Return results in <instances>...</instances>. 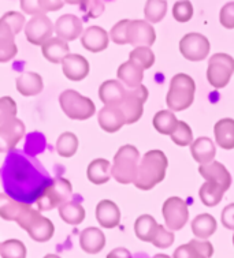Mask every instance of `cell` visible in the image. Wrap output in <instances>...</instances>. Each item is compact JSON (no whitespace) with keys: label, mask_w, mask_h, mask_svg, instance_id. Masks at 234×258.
Segmentation results:
<instances>
[{"label":"cell","mask_w":234,"mask_h":258,"mask_svg":"<svg viewBox=\"0 0 234 258\" xmlns=\"http://www.w3.org/2000/svg\"><path fill=\"white\" fill-rule=\"evenodd\" d=\"M80 246L85 253H100L106 246V236H104L103 231L96 227L85 228L80 235Z\"/></svg>","instance_id":"cell-22"},{"label":"cell","mask_w":234,"mask_h":258,"mask_svg":"<svg viewBox=\"0 0 234 258\" xmlns=\"http://www.w3.org/2000/svg\"><path fill=\"white\" fill-rule=\"evenodd\" d=\"M15 36L13 28L10 26L5 19L0 18V44H9V42H15Z\"/></svg>","instance_id":"cell-49"},{"label":"cell","mask_w":234,"mask_h":258,"mask_svg":"<svg viewBox=\"0 0 234 258\" xmlns=\"http://www.w3.org/2000/svg\"><path fill=\"white\" fill-rule=\"evenodd\" d=\"M220 25L226 29H234V2L226 3L219 13Z\"/></svg>","instance_id":"cell-46"},{"label":"cell","mask_w":234,"mask_h":258,"mask_svg":"<svg viewBox=\"0 0 234 258\" xmlns=\"http://www.w3.org/2000/svg\"><path fill=\"white\" fill-rule=\"evenodd\" d=\"M19 5H21V10L24 11L25 14L32 15V17L42 14L41 9H40V2H38V0H21Z\"/></svg>","instance_id":"cell-50"},{"label":"cell","mask_w":234,"mask_h":258,"mask_svg":"<svg viewBox=\"0 0 234 258\" xmlns=\"http://www.w3.org/2000/svg\"><path fill=\"white\" fill-rule=\"evenodd\" d=\"M0 217L15 221L36 242H48L55 232L52 221L42 216L40 211L33 209L29 204L15 201L7 194H0Z\"/></svg>","instance_id":"cell-2"},{"label":"cell","mask_w":234,"mask_h":258,"mask_svg":"<svg viewBox=\"0 0 234 258\" xmlns=\"http://www.w3.org/2000/svg\"><path fill=\"white\" fill-rule=\"evenodd\" d=\"M107 258H133L131 253L125 247H117L107 254Z\"/></svg>","instance_id":"cell-54"},{"label":"cell","mask_w":234,"mask_h":258,"mask_svg":"<svg viewBox=\"0 0 234 258\" xmlns=\"http://www.w3.org/2000/svg\"><path fill=\"white\" fill-rule=\"evenodd\" d=\"M199 174L202 175L207 182H214V183L220 184L226 191L229 190L230 184H231V175L227 171V168L222 163H218L215 160L208 163V164L200 165Z\"/></svg>","instance_id":"cell-18"},{"label":"cell","mask_w":234,"mask_h":258,"mask_svg":"<svg viewBox=\"0 0 234 258\" xmlns=\"http://www.w3.org/2000/svg\"><path fill=\"white\" fill-rule=\"evenodd\" d=\"M148 100V89L144 85H140L134 89H127L125 97L121 101L119 107L125 115L126 124H133L138 122L144 112V103Z\"/></svg>","instance_id":"cell-9"},{"label":"cell","mask_w":234,"mask_h":258,"mask_svg":"<svg viewBox=\"0 0 234 258\" xmlns=\"http://www.w3.org/2000/svg\"><path fill=\"white\" fill-rule=\"evenodd\" d=\"M179 52L186 60L202 61L210 53V41L200 33H188L179 41Z\"/></svg>","instance_id":"cell-11"},{"label":"cell","mask_w":234,"mask_h":258,"mask_svg":"<svg viewBox=\"0 0 234 258\" xmlns=\"http://www.w3.org/2000/svg\"><path fill=\"white\" fill-rule=\"evenodd\" d=\"M62 70L66 78L70 81H82L89 74V61L82 55L77 53H69L67 56L62 60Z\"/></svg>","instance_id":"cell-16"},{"label":"cell","mask_w":234,"mask_h":258,"mask_svg":"<svg viewBox=\"0 0 234 258\" xmlns=\"http://www.w3.org/2000/svg\"><path fill=\"white\" fill-rule=\"evenodd\" d=\"M225 191L226 190L220 184L214 183V182H206L199 190V196L206 207L214 208L222 201Z\"/></svg>","instance_id":"cell-32"},{"label":"cell","mask_w":234,"mask_h":258,"mask_svg":"<svg viewBox=\"0 0 234 258\" xmlns=\"http://www.w3.org/2000/svg\"><path fill=\"white\" fill-rule=\"evenodd\" d=\"M81 42L85 49L92 53H98L108 47L110 34L100 26H89L81 36Z\"/></svg>","instance_id":"cell-19"},{"label":"cell","mask_w":234,"mask_h":258,"mask_svg":"<svg viewBox=\"0 0 234 258\" xmlns=\"http://www.w3.org/2000/svg\"><path fill=\"white\" fill-rule=\"evenodd\" d=\"M220 221L225 225V228L234 231V204H230V205L225 207V209L222 211Z\"/></svg>","instance_id":"cell-51"},{"label":"cell","mask_w":234,"mask_h":258,"mask_svg":"<svg viewBox=\"0 0 234 258\" xmlns=\"http://www.w3.org/2000/svg\"><path fill=\"white\" fill-rule=\"evenodd\" d=\"M129 60L134 61L143 70H148L154 66L155 53L151 47H136L129 53Z\"/></svg>","instance_id":"cell-37"},{"label":"cell","mask_w":234,"mask_h":258,"mask_svg":"<svg viewBox=\"0 0 234 258\" xmlns=\"http://www.w3.org/2000/svg\"><path fill=\"white\" fill-rule=\"evenodd\" d=\"M129 19H122L118 24H115L110 32V38L113 40V42L118 44V45H125L127 44L126 40V30Z\"/></svg>","instance_id":"cell-44"},{"label":"cell","mask_w":234,"mask_h":258,"mask_svg":"<svg viewBox=\"0 0 234 258\" xmlns=\"http://www.w3.org/2000/svg\"><path fill=\"white\" fill-rule=\"evenodd\" d=\"M174 234L173 231L167 230V228H164L163 225H158V228L155 231V235L152 240H151V243L154 244L155 247H159V249H167L170 247L171 244L174 243Z\"/></svg>","instance_id":"cell-40"},{"label":"cell","mask_w":234,"mask_h":258,"mask_svg":"<svg viewBox=\"0 0 234 258\" xmlns=\"http://www.w3.org/2000/svg\"><path fill=\"white\" fill-rule=\"evenodd\" d=\"M173 17L178 22H188L193 17V6L189 0H179L173 6Z\"/></svg>","instance_id":"cell-42"},{"label":"cell","mask_w":234,"mask_h":258,"mask_svg":"<svg viewBox=\"0 0 234 258\" xmlns=\"http://www.w3.org/2000/svg\"><path fill=\"white\" fill-rule=\"evenodd\" d=\"M67 5L80 6L81 11H84L89 18H98L103 14L104 3L102 0H63Z\"/></svg>","instance_id":"cell-38"},{"label":"cell","mask_w":234,"mask_h":258,"mask_svg":"<svg viewBox=\"0 0 234 258\" xmlns=\"http://www.w3.org/2000/svg\"><path fill=\"white\" fill-rule=\"evenodd\" d=\"M54 30H55L58 37L69 42L74 41L82 36L84 26H82V21L77 15L65 14L58 18L55 26H54Z\"/></svg>","instance_id":"cell-15"},{"label":"cell","mask_w":234,"mask_h":258,"mask_svg":"<svg viewBox=\"0 0 234 258\" xmlns=\"http://www.w3.org/2000/svg\"><path fill=\"white\" fill-rule=\"evenodd\" d=\"M54 33V24L47 15H34L25 26V36L33 45H42Z\"/></svg>","instance_id":"cell-13"},{"label":"cell","mask_w":234,"mask_h":258,"mask_svg":"<svg viewBox=\"0 0 234 258\" xmlns=\"http://www.w3.org/2000/svg\"><path fill=\"white\" fill-rule=\"evenodd\" d=\"M126 86L118 80H108L99 88V99L104 105L117 107L126 94Z\"/></svg>","instance_id":"cell-21"},{"label":"cell","mask_w":234,"mask_h":258,"mask_svg":"<svg viewBox=\"0 0 234 258\" xmlns=\"http://www.w3.org/2000/svg\"><path fill=\"white\" fill-rule=\"evenodd\" d=\"M59 216L70 225L81 224L85 219V209L80 202L67 201L59 207Z\"/></svg>","instance_id":"cell-30"},{"label":"cell","mask_w":234,"mask_h":258,"mask_svg":"<svg viewBox=\"0 0 234 258\" xmlns=\"http://www.w3.org/2000/svg\"><path fill=\"white\" fill-rule=\"evenodd\" d=\"M2 258H26V246L19 239H7L0 243Z\"/></svg>","instance_id":"cell-36"},{"label":"cell","mask_w":234,"mask_h":258,"mask_svg":"<svg viewBox=\"0 0 234 258\" xmlns=\"http://www.w3.org/2000/svg\"><path fill=\"white\" fill-rule=\"evenodd\" d=\"M17 117V104L11 97H0V126Z\"/></svg>","instance_id":"cell-41"},{"label":"cell","mask_w":234,"mask_h":258,"mask_svg":"<svg viewBox=\"0 0 234 258\" xmlns=\"http://www.w3.org/2000/svg\"><path fill=\"white\" fill-rule=\"evenodd\" d=\"M158 223L151 215H143L134 223L136 236L143 242H151L154 238L155 231L158 228Z\"/></svg>","instance_id":"cell-33"},{"label":"cell","mask_w":234,"mask_h":258,"mask_svg":"<svg viewBox=\"0 0 234 258\" xmlns=\"http://www.w3.org/2000/svg\"><path fill=\"white\" fill-rule=\"evenodd\" d=\"M59 104L66 116L73 120H86L96 112L93 101L73 89L62 92L59 96Z\"/></svg>","instance_id":"cell-6"},{"label":"cell","mask_w":234,"mask_h":258,"mask_svg":"<svg viewBox=\"0 0 234 258\" xmlns=\"http://www.w3.org/2000/svg\"><path fill=\"white\" fill-rule=\"evenodd\" d=\"M118 80L126 86L127 89H134L137 86L143 85L144 70L134 61L127 60L119 66L117 71Z\"/></svg>","instance_id":"cell-25"},{"label":"cell","mask_w":234,"mask_h":258,"mask_svg":"<svg viewBox=\"0 0 234 258\" xmlns=\"http://www.w3.org/2000/svg\"><path fill=\"white\" fill-rule=\"evenodd\" d=\"M196 85L188 74H175L170 81V89L166 96V104L170 111H185L193 104Z\"/></svg>","instance_id":"cell-5"},{"label":"cell","mask_w":234,"mask_h":258,"mask_svg":"<svg viewBox=\"0 0 234 258\" xmlns=\"http://www.w3.org/2000/svg\"><path fill=\"white\" fill-rule=\"evenodd\" d=\"M178 122L179 120L175 117L173 111H170V109H162L159 112H156L154 120H152L155 130L160 134H163V136H171V133L175 130Z\"/></svg>","instance_id":"cell-31"},{"label":"cell","mask_w":234,"mask_h":258,"mask_svg":"<svg viewBox=\"0 0 234 258\" xmlns=\"http://www.w3.org/2000/svg\"><path fill=\"white\" fill-rule=\"evenodd\" d=\"M71 194H73V187L67 179H54L52 183L41 192V196L36 201L38 211H51L54 208H59L62 204L70 200Z\"/></svg>","instance_id":"cell-7"},{"label":"cell","mask_w":234,"mask_h":258,"mask_svg":"<svg viewBox=\"0 0 234 258\" xmlns=\"http://www.w3.org/2000/svg\"><path fill=\"white\" fill-rule=\"evenodd\" d=\"M41 53L48 61L59 64L70 53V48L65 40L59 37H51L41 45Z\"/></svg>","instance_id":"cell-24"},{"label":"cell","mask_w":234,"mask_h":258,"mask_svg":"<svg viewBox=\"0 0 234 258\" xmlns=\"http://www.w3.org/2000/svg\"><path fill=\"white\" fill-rule=\"evenodd\" d=\"M18 53V48L15 42H9V44H0V63H7L15 55Z\"/></svg>","instance_id":"cell-48"},{"label":"cell","mask_w":234,"mask_h":258,"mask_svg":"<svg viewBox=\"0 0 234 258\" xmlns=\"http://www.w3.org/2000/svg\"><path fill=\"white\" fill-rule=\"evenodd\" d=\"M233 246H234V235H233Z\"/></svg>","instance_id":"cell-57"},{"label":"cell","mask_w":234,"mask_h":258,"mask_svg":"<svg viewBox=\"0 0 234 258\" xmlns=\"http://www.w3.org/2000/svg\"><path fill=\"white\" fill-rule=\"evenodd\" d=\"M171 141L178 146H189L195 140H193L192 128L189 127V124L182 120H179L175 127V130L171 133Z\"/></svg>","instance_id":"cell-39"},{"label":"cell","mask_w":234,"mask_h":258,"mask_svg":"<svg viewBox=\"0 0 234 258\" xmlns=\"http://www.w3.org/2000/svg\"><path fill=\"white\" fill-rule=\"evenodd\" d=\"M86 176L93 184L107 183L111 178V164L106 159H96L88 165Z\"/></svg>","instance_id":"cell-28"},{"label":"cell","mask_w":234,"mask_h":258,"mask_svg":"<svg viewBox=\"0 0 234 258\" xmlns=\"http://www.w3.org/2000/svg\"><path fill=\"white\" fill-rule=\"evenodd\" d=\"M40 2V9L42 14H47L51 11H58L65 5L63 0H38Z\"/></svg>","instance_id":"cell-53"},{"label":"cell","mask_w":234,"mask_h":258,"mask_svg":"<svg viewBox=\"0 0 234 258\" xmlns=\"http://www.w3.org/2000/svg\"><path fill=\"white\" fill-rule=\"evenodd\" d=\"M96 220L103 228H115L121 223V211L115 202L103 200L96 207Z\"/></svg>","instance_id":"cell-20"},{"label":"cell","mask_w":234,"mask_h":258,"mask_svg":"<svg viewBox=\"0 0 234 258\" xmlns=\"http://www.w3.org/2000/svg\"><path fill=\"white\" fill-rule=\"evenodd\" d=\"M191 228L197 239H208L216 231V220L208 213H203L193 219Z\"/></svg>","instance_id":"cell-29"},{"label":"cell","mask_w":234,"mask_h":258,"mask_svg":"<svg viewBox=\"0 0 234 258\" xmlns=\"http://www.w3.org/2000/svg\"><path fill=\"white\" fill-rule=\"evenodd\" d=\"M234 73V59L227 53H215L210 57L207 69V80L215 89L227 86Z\"/></svg>","instance_id":"cell-8"},{"label":"cell","mask_w":234,"mask_h":258,"mask_svg":"<svg viewBox=\"0 0 234 258\" xmlns=\"http://www.w3.org/2000/svg\"><path fill=\"white\" fill-rule=\"evenodd\" d=\"M2 18L5 19L6 22L13 28L15 34H18L19 32H22V29L25 26V17L22 13H18V11H10V13H6Z\"/></svg>","instance_id":"cell-45"},{"label":"cell","mask_w":234,"mask_h":258,"mask_svg":"<svg viewBox=\"0 0 234 258\" xmlns=\"http://www.w3.org/2000/svg\"><path fill=\"white\" fill-rule=\"evenodd\" d=\"M162 213L166 227L170 231L182 230L189 219L186 202L179 197L167 198L162 208Z\"/></svg>","instance_id":"cell-10"},{"label":"cell","mask_w":234,"mask_h":258,"mask_svg":"<svg viewBox=\"0 0 234 258\" xmlns=\"http://www.w3.org/2000/svg\"><path fill=\"white\" fill-rule=\"evenodd\" d=\"M167 14V0H147L144 7L146 21L150 24H158Z\"/></svg>","instance_id":"cell-34"},{"label":"cell","mask_w":234,"mask_h":258,"mask_svg":"<svg viewBox=\"0 0 234 258\" xmlns=\"http://www.w3.org/2000/svg\"><path fill=\"white\" fill-rule=\"evenodd\" d=\"M44 82L37 73H25L17 78V90L24 97H33L42 92Z\"/></svg>","instance_id":"cell-26"},{"label":"cell","mask_w":234,"mask_h":258,"mask_svg":"<svg viewBox=\"0 0 234 258\" xmlns=\"http://www.w3.org/2000/svg\"><path fill=\"white\" fill-rule=\"evenodd\" d=\"M25 136V124L17 117L0 126V153H9L15 149Z\"/></svg>","instance_id":"cell-14"},{"label":"cell","mask_w":234,"mask_h":258,"mask_svg":"<svg viewBox=\"0 0 234 258\" xmlns=\"http://www.w3.org/2000/svg\"><path fill=\"white\" fill-rule=\"evenodd\" d=\"M191 243L196 247L203 255H206L207 258L212 257V254H214V246L211 244V242L206 239H192L191 240Z\"/></svg>","instance_id":"cell-52"},{"label":"cell","mask_w":234,"mask_h":258,"mask_svg":"<svg viewBox=\"0 0 234 258\" xmlns=\"http://www.w3.org/2000/svg\"><path fill=\"white\" fill-rule=\"evenodd\" d=\"M140 164V152L136 146L123 145L114 156L111 176L121 184L134 183Z\"/></svg>","instance_id":"cell-4"},{"label":"cell","mask_w":234,"mask_h":258,"mask_svg":"<svg viewBox=\"0 0 234 258\" xmlns=\"http://www.w3.org/2000/svg\"><path fill=\"white\" fill-rule=\"evenodd\" d=\"M98 122L102 130L106 133H117L126 124V119L119 107L104 105L103 108L99 111Z\"/></svg>","instance_id":"cell-17"},{"label":"cell","mask_w":234,"mask_h":258,"mask_svg":"<svg viewBox=\"0 0 234 258\" xmlns=\"http://www.w3.org/2000/svg\"><path fill=\"white\" fill-rule=\"evenodd\" d=\"M127 44L133 47H151L156 41L154 26L143 19H129L126 30Z\"/></svg>","instance_id":"cell-12"},{"label":"cell","mask_w":234,"mask_h":258,"mask_svg":"<svg viewBox=\"0 0 234 258\" xmlns=\"http://www.w3.org/2000/svg\"><path fill=\"white\" fill-rule=\"evenodd\" d=\"M191 153L193 159L196 160V163L200 165L208 164L215 159V144L208 137H200L191 144Z\"/></svg>","instance_id":"cell-23"},{"label":"cell","mask_w":234,"mask_h":258,"mask_svg":"<svg viewBox=\"0 0 234 258\" xmlns=\"http://www.w3.org/2000/svg\"><path fill=\"white\" fill-rule=\"evenodd\" d=\"M0 176L6 194L29 205L37 201L54 180L34 156L15 149L9 152Z\"/></svg>","instance_id":"cell-1"},{"label":"cell","mask_w":234,"mask_h":258,"mask_svg":"<svg viewBox=\"0 0 234 258\" xmlns=\"http://www.w3.org/2000/svg\"><path fill=\"white\" fill-rule=\"evenodd\" d=\"M44 258H61L59 255H57V254H47Z\"/></svg>","instance_id":"cell-56"},{"label":"cell","mask_w":234,"mask_h":258,"mask_svg":"<svg viewBox=\"0 0 234 258\" xmlns=\"http://www.w3.org/2000/svg\"><path fill=\"white\" fill-rule=\"evenodd\" d=\"M173 258H207L206 255H203L199 250L193 246L191 242L186 244H182L177 247V250L174 251Z\"/></svg>","instance_id":"cell-47"},{"label":"cell","mask_w":234,"mask_h":258,"mask_svg":"<svg viewBox=\"0 0 234 258\" xmlns=\"http://www.w3.org/2000/svg\"><path fill=\"white\" fill-rule=\"evenodd\" d=\"M154 258H171L170 255H167V254H156Z\"/></svg>","instance_id":"cell-55"},{"label":"cell","mask_w":234,"mask_h":258,"mask_svg":"<svg viewBox=\"0 0 234 258\" xmlns=\"http://www.w3.org/2000/svg\"><path fill=\"white\" fill-rule=\"evenodd\" d=\"M78 149V138L73 133L67 132L61 134L57 141V152L62 157H73Z\"/></svg>","instance_id":"cell-35"},{"label":"cell","mask_w":234,"mask_h":258,"mask_svg":"<svg viewBox=\"0 0 234 258\" xmlns=\"http://www.w3.org/2000/svg\"><path fill=\"white\" fill-rule=\"evenodd\" d=\"M169 160L162 150H150L143 156L137 171L134 186L143 191H148L159 184L166 176Z\"/></svg>","instance_id":"cell-3"},{"label":"cell","mask_w":234,"mask_h":258,"mask_svg":"<svg viewBox=\"0 0 234 258\" xmlns=\"http://www.w3.org/2000/svg\"><path fill=\"white\" fill-rule=\"evenodd\" d=\"M44 145H45V137L40 133H32L28 137V142H26L24 152L30 156H34L44 149Z\"/></svg>","instance_id":"cell-43"},{"label":"cell","mask_w":234,"mask_h":258,"mask_svg":"<svg viewBox=\"0 0 234 258\" xmlns=\"http://www.w3.org/2000/svg\"><path fill=\"white\" fill-rule=\"evenodd\" d=\"M215 142L222 149H234V119H220L214 126Z\"/></svg>","instance_id":"cell-27"}]
</instances>
